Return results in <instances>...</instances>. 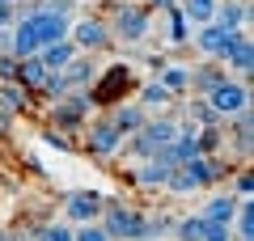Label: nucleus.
Masks as SVG:
<instances>
[{"label":"nucleus","mask_w":254,"mask_h":241,"mask_svg":"<svg viewBox=\"0 0 254 241\" xmlns=\"http://www.w3.org/2000/svg\"><path fill=\"white\" fill-rule=\"evenodd\" d=\"M212 21L225 30H250V0H216Z\"/></svg>","instance_id":"obj_13"},{"label":"nucleus","mask_w":254,"mask_h":241,"mask_svg":"<svg viewBox=\"0 0 254 241\" xmlns=\"http://www.w3.org/2000/svg\"><path fill=\"white\" fill-rule=\"evenodd\" d=\"M208 106L216 110L220 119H229V115H237V110H246V106H250V80H242V76H225L216 89L208 93Z\"/></svg>","instance_id":"obj_8"},{"label":"nucleus","mask_w":254,"mask_h":241,"mask_svg":"<svg viewBox=\"0 0 254 241\" xmlns=\"http://www.w3.org/2000/svg\"><path fill=\"white\" fill-rule=\"evenodd\" d=\"M170 170L174 165H165L161 157H148V161H140V170H131L127 178H131V186H140V190H161L165 178H170Z\"/></svg>","instance_id":"obj_12"},{"label":"nucleus","mask_w":254,"mask_h":241,"mask_svg":"<svg viewBox=\"0 0 254 241\" xmlns=\"http://www.w3.org/2000/svg\"><path fill=\"white\" fill-rule=\"evenodd\" d=\"M136 89V72L127 63H110V68H98L89 85V98H93V110H110L115 102H127V93Z\"/></svg>","instance_id":"obj_3"},{"label":"nucleus","mask_w":254,"mask_h":241,"mask_svg":"<svg viewBox=\"0 0 254 241\" xmlns=\"http://www.w3.org/2000/svg\"><path fill=\"white\" fill-rule=\"evenodd\" d=\"M199 241H233V229L220 220H203V237Z\"/></svg>","instance_id":"obj_30"},{"label":"nucleus","mask_w":254,"mask_h":241,"mask_svg":"<svg viewBox=\"0 0 254 241\" xmlns=\"http://www.w3.org/2000/svg\"><path fill=\"white\" fill-rule=\"evenodd\" d=\"M220 63H225V72H229V76L250 80V72H254V38H250V34H242L233 47H229V55H225Z\"/></svg>","instance_id":"obj_11"},{"label":"nucleus","mask_w":254,"mask_h":241,"mask_svg":"<svg viewBox=\"0 0 254 241\" xmlns=\"http://www.w3.org/2000/svg\"><path fill=\"white\" fill-rule=\"evenodd\" d=\"M153 76L161 80L174 98H187V89H190V63H174V60H165L161 68L153 72Z\"/></svg>","instance_id":"obj_17"},{"label":"nucleus","mask_w":254,"mask_h":241,"mask_svg":"<svg viewBox=\"0 0 254 241\" xmlns=\"http://www.w3.org/2000/svg\"><path fill=\"white\" fill-rule=\"evenodd\" d=\"M13 4H17V0H0V9H13Z\"/></svg>","instance_id":"obj_32"},{"label":"nucleus","mask_w":254,"mask_h":241,"mask_svg":"<svg viewBox=\"0 0 254 241\" xmlns=\"http://www.w3.org/2000/svg\"><path fill=\"white\" fill-rule=\"evenodd\" d=\"M60 72L68 76V85H72V89H89L93 76H98V60H93V55H85V51H76L72 63H68V68H60Z\"/></svg>","instance_id":"obj_18"},{"label":"nucleus","mask_w":254,"mask_h":241,"mask_svg":"<svg viewBox=\"0 0 254 241\" xmlns=\"http://www.w3.org/2000/svg\"><path fill=\"white\" fill-rule=\"evenodd\" d=\"M68 38H72V47H76V51H85V55H98V51H106V47L115 43V38H110L106 17H98V13L76 17L72 26H68Z\"/></svg>","instance_id":"obj_6"},{"label":"nucleus","mask_w":254,"mask_h":241,"mask_svg":"<svg viewBox=\"0 0 254 241\" xmlns=\"http://www.w3.org/2000/svg\"><path fill=\"white\" fill-rule=\"evenodd\" d=\"M72 241H110V237H106V229L98 220H89V224H76L72 229Z\"/></svg>","instance_id":"obj_29"},{"label":"nucleus","mask_w":254,"mask_h":241,"mask_svg":"<svg viewBox=\"0 0 254 241\" xmlns=\"http://www.w3.org/2000/svg\"><path fill=\"white\" fill-rule=\"evenodd\" d=\"M174 241H199L203 237V216L195 212V216H182V220H174Z\"/></svg>","instance_id":"obj_26"},{"label":"nucleus","mask_w":254,"mask_h":241,"mask_svg":"<svg viewBox=\"0 0 254 241\" xmlns=\"http://www.w3.org/2000/svg\"><path fill=\"white\" fill-rule=\"evenodd\" d=\"M89 115H93V98H89V89H72V93H64L60 102H51L47 106V123L51 127H60V131H81L85 123H89Z\"/></svg>","instance_id":"obj_4"},{"label":"nucleus","mask_w":254,"mask_h":241,"mask_svg":"<svg viewBox=\"0 0 254 241\" xmlns=\"http://www.w3.org/2000/svg\"><path fill=\"white\" fill-rule=\"evenodd\" d=\"M174 229V220L165 212H144V241H157V237H165V233Z\"/></svg>","instance_id":"obj_27"},{"label":"nucleus","mask_w":254,"mask_h":241,"mask_svg":"<svg viewBox=\"0 0 254 241\" xmlns=\"http://www.w3.org/2000/svg\"><path fill=\"white\" fill-rule=\"evenodd\" d=\"M225 76H229V72H225L220 60H199V63H190V89L187 93H190V98H208Z\"/></svg>","instance_id":"obj_10"},{"label":"nucleus","mask_w":254,"mask_h":241,"mask_svg":"<svg viewBox=\"0 0 254 241\" xmlns=\"http://www.w3.org/2000/svg\"><path fill=\"white\" fill-rule=\"evenodd\" d=\"M98 224L106 229L110 241H144V212L131 207L127 199H119V195H106V199H102Z\"/></svg>","instance_id":"obj_2"},{"label":"nucleus","mask_w":254,"mask_h":241,"mask_svg":"<svg viewBox=\"0 0 254 241\" xmlns=\"http://www.w3.org/2000/svg\"><path fill=\"white\" fill-rule=\"evenodd\" d=\"M229 195H237V199H254V174H250V165H233V174H229Z\"/></svg>","instance_id":"obj_25"},{"label":"nucleus","mask_w":254,"mask_h":241,"mask_svg":"<svg viewBox=\"0 0 254 241\" xmlns=\"http://www.w3.org/2000/svg\"><path fill=\"white\" fill-rule=\"evenodd\" d=\"M102 190H68L64 195V220L68 224H89L102 216Z\"/></svg>","instance_id":"obj_9"},{"label":"nucleus","mask_w":254,"mask_h":241,"mask_svg":"<svg viewBox=\"0 0 254 241\" xmlns=\"http://www.w3.org/2000/svg\"><path fill=\"white\" fill-rule=\"evenodd\" d=\"M106 119H110V123H115V127H119L123 135H136L140 127H144L148 110L140 106V102H115V106L106 110Z\"/></svg>","instance_id":"obj_14"},{"label":"nucleus","mask_w":254,"mask_h":241,"mask_svg":"<svg viewBox=\"0 0 254 241\" xmlns=\"http://www.w3.org/2000/svg\"><path fill=\"white\" fill-rule=\"evenodd\" d=\"M17 85H26L30 93H38V85H43L47 80V68H43V60H38V55H26V60H17Z\"/></svg>","instance_id":"obj_23"},{"label":"nucleus","mask_w":254,"mask_h":241,"mask_svg":"<svg viewBox=\"0 0 254 241\" xmlns=\"http://www.w3.org/2000/svg\"><path fill=\"white\" fill-rule=\"evenodd\" d=\"M199 216H203V220L233 224V216H237V195H229V190H216V195H212L208 203L199 207Z\"/></svg>","instance_id":"obj_20"},{"label":"nucleus","mask_w":254,"mask_h":241,"mask_svg":"<svg viewBox=\"0 0 254 241\" xmlns=\"http://www.w3.org/2000/svg\"><path fill=\"white\" fill-rule=\"evenodd\" d=\"M178 9H182V17L190 21V30H195V26H208V21H212L216 0H178Z\"/></svg>","instance_id":"obj_24"},{"label":"nucleus","mask_w":254,"mask_h":241,"mask_svg":"<svg viewBox=\"0 0 254 241\" xmlns=\"http://www.w3.org/2000/svg\"><path fill=\"white\" fill-rule=\"evenodd\" d=\"M38 135H43V144H47V148H60V152H72V148H76V140H72V135H68V131H60V127H51V123H47Z\"/></svg>","instance_id":"obj_28"},{"label":"nucleus","mask_w":254,"mask_h":241,"mask_svg":"<svg viewBox=\"0 0 254 241\" xmlns=\"http://www.w3.org/2000/svg\"><path fill=\"white\" fill-rule=\"evenodd\" d=\"M161 17H165V43L170 47H187L190 43V21L182 17V9L174 4V9H165Z\"/></svg>","instance_id":"obj_22"},{"label":"nucleus","mask_w":254,"mask_h":241,"mask_svg":"<svg viewBox=\"0 0 254 241\" xmlns=\"http://www.w3.org/2000/svg\"><path fill=\"white\" fill-rule=\"evenodd\" d=\"M106 26H110V38H115V43L140 47V43H148V34H153V9L140 4V0H119L115 9H110Z\"/></svg>","instance_id":"obj_1"},{"label":"nucleus","mask_w":254,"mask_h":241,"mask_svg":"<svg viewBox=\"0 0 254 241\" xmlns=\"http://www.w3.org/2000/svg\"><path fill=\"white\" fill-rule=\"evenodd\" d=\"M242 34H250V30H225V26H216V21H208V26L190 30V43H195V51H199L203 60H225L229 47H233Z\"/></svg>","instance_id":"obj_7"},{"label":"nucleus","mask_w":254,"mask_h":241,"mask_svg":"<svg viewBox=\"0 0 254 241\" xmlns=\"http://www.w3.org/2000/svg\"><path fill=\"white\" fill-rule=\"evenodd\" d=\"M81 131H85L81 148L89 152V157H98V161H106V157H119V148H123V131H119V127L110 123L106 115H93L89 123L81 127Z\"/></svg>","instance_id":"obj_5"},{"label":"nucleus","mask_w":254,"mask_h":241,"mask_svg":"<svg viewBox=\"0 0 254 241\" xmlns=\"http://www.w3.org/2000/svg\"><path fill=\"white\" fill-rule=\"evenodd\" d=\"M0 110L4 115H26V110H34V93L17 80H0Z\"/></svg>","instance_id":"obj_15"},{"label":"nucleus","mask_w":254,"mask_h":241,"mask_svg":"<svg viewBox=\"0 0 254 241\" xmlns=\"http://www.w3.org/2000/svg\"><path fill=\"white\" fill-rule=\"evenodd\" d=\"M72 55H76L72 38H60V43H47V47H38V60H43V68H47V72H60V68H68V63H72Z\"/></svg>","instance_id":"obj_21"},{"label":"nucleus","mask_w":254,"mask_h":241,"mask_svg":"<svg viewBox=\"0 0 254 241\" xmlns=\"http://www.w3.org/2000/svg\"><path fill=\"white\" fill-rule=\"evenodd\" d=\"M136 102L148 110V115H165V110H174V102H178V98H174L161 80L153 76V80H144V85H140V98H136Z\"/></svg>","instance_id":"obj_16"},{"label":"nucleus","mask_w":254,"mask_h":241,"mask_svg":"<svg viewBox=\"0 0 254 241\" xmlns=\"http://www.w3.org/2000/svg\"><path fill=\"white\" fill-rule=\"evenodd\" d=\"M174 119H187L190 127H225V119L208 106V98H190L187 106H182V115H174Z\"/></svg>","instance_id":"obj_19"},{"label":"nucleus","mask_w":254,"mask_h":241,"mask_svg":"<svg viewBox=\"0 0 254 241\" xmlns=\"http://www.w3.org/2000/svg\"><path fill=\"white\" fill-rule=\"evenodd\" d=\"M174 4H178V0H148V9H153V13H165V9H174Z\"/></svg>","instance_id":"obj_31"}]
</instances>
